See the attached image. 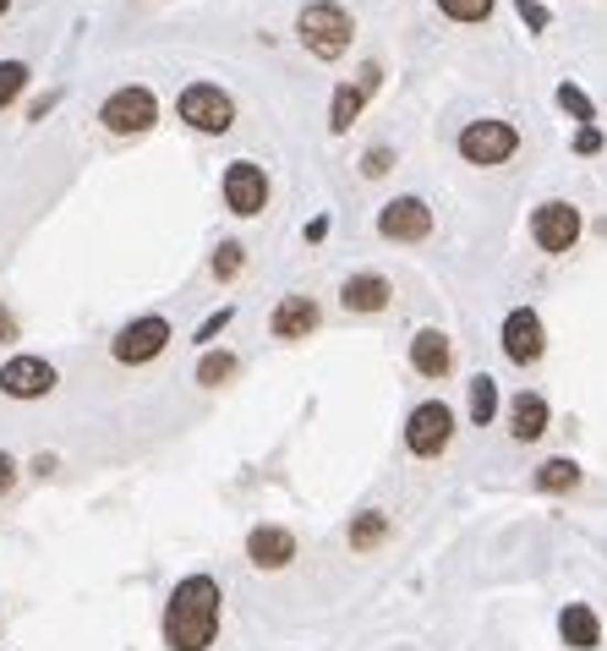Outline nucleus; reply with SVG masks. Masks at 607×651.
Instances as JSON below:
<instances>
[{
	"label": "nucleus",
	"instance_id": "1",
	"mask_svg": "<svg viewBox=\"0 0 607 651\" xmlns=\"http://www.w3.org/2000/svg\"><path fill=\"white\" fill-rule=\"evenodd\" d=\"M219 614H225V592L214 575H186L175 581L170 603H164V619H159V636L170 651H208L219 636Z\"/></svg>",
	"mask_w": 607,
	"mask_h": 651
},
{
	"label": "nucleus",
	"instance_id": "2",
	"mask_svg": "<svg viewBox=\"0 0 607 651\" xmlns=\"http://www.w3.org/2000/svg\"><path fill=\"white\" fill-rule=\"evenodd\" d=\"M296 39L312 61H339L356 39V17L339 0H306L296 11Z\"/></svg>",
	"mask_w": 607,
	"mask_h": 651
},
{
	"label": "nucleus",
	"instance_id": "3",
	"mask_svg": "<svg viewBox=\"0 0 607 651\" xmlns=\"http://www.w3.org/2000/svg\"><path fill=\"white\" fill-rule=\"evenodd\" d=\"M520 154V127L514 121H498V116H481V121H465L459 132V160L476 164V170H498Z\"/></svg>",
	"mask_w": 607,
	"mask_h": 651
},
{
	"label": "nucleus",
	"instance_id": "4",
	"mask_svg": "<svg viewBox=\"0 0 607 651\" xmlns=\"http://www.w3.org/2000/svg\"><path fill=\"white\" fill-rule=\"evenodd\" d=\"M455 405L449 400H422V405H411V416H405V449L416 455V460H438L449 444H455Z\"/></svg>",
	"mask_w": 607,
	"mask_h": 651
},
{
	"label": "nucleus",
	"instance_id": "5",
	"mask_svg": "<svg viewBox=\"0 0 607 651\" xmlns=\"http://www.w3.org/2000/svg\"><path fill=\"white\" fill-rule=\"evenodd\" d=\"M175 116H181L192 132H203V138H225V132L236 127V99H230L219 83H192V88H181Z\"/></svg>",
	"mask_w": 607,
	"mask_h": 651
},
{
	"label": "nucleus",
	"instance_id": "6",
	"mask_svg": "<svg viewBox=\"0 0 607 651\" xmlns=\"http://www.w3.org/2000/svg\"><path fill=\"white\" fill-rule=\"evenodd\" d=\"M99 121H105L110 138H143V132H153V121H159V99H153V88H143V83H127V88H116L99 105Z\"/></svg>",
	"mask_w": 607,
	"mask_h": 651
},
{
	"label": "nucleus",
	"instance_id": "7",
	"mask_svg": "<svg viewBox=\"0 0 607 651\" xmlns=\"http://www.w3.org/2000/svg\"><path fill=\"white\" fill-rule=\"evenodd\" d=\"M581 230H586V219H581V208L564 203V197H548V203L531 208V241H536V252H548V258L575 252Z\"/></svg>",
	"mask_w": 607,
	"mask_h": 651
},
{
	"label": "nucleus",
	"instance_id": "8",
	"mask_svg": "<svg viewBox=\"0 0 607 651\" xmlns=\"http://www.w3.org/2000/svg\"><path fill=\"white\" fill-rule=\"evenodd\" d=\"M498 350L514 367H536L548 356V324H542V313L536 307H509L503 328H498Z\"/></svg>",
	"mask_w": 607,
	"mask_h": 651
},
{
	"label": "nucleus",
	"instance_id": "9",
	"mask_svg": "<svg viewBox=\"0 0 607 651\" xmlns=\"http://www.w3.org/2000/svg\"><path fill=\"white\" fill-rule=\"evenodd\" d=\"M378 236H383V241H400V247H416V241L433 236V208H427L416 192L389 197V203L378 208Z\"/></svg>",
	"mask_w": 607,
	"mask_h": 651
},
{
	"label": "nucleus",
	"instance_id": "10",
	"mask_svg": "<svg viewBox=\"0 0 607 651\" xmlns=\"http://www.w3.org/2000/svg\"><path fill=\"white\" fill-rule=\"evenodd\" d=\"M225 208L236 214V219H258L263 208H269V170L252 160H236L225 164Z\"/></svg>",
	"mask_w": 607,
	"mask_h": 651
},
{
	"label": "nucleus",
	"instance_id": "11",
	"mask_svg": "<svg viewBox=\"0 0 607 651\" xmlns=\"http://www.w3.org/2000/svg\"><path fill=\"white\" fill-rule=\"evenodd\" d=\"M378 88H383V66H378V61H361L356 83H339V88H334V99H328V132H334V138H345Z\"/></svg>",
	"mask_w": 607,
	"mask_h": 651
},
{
	"label": "nucleus",
	"instance_id": "12",
	"mask_svg": "<svg viewBox=\"0 0 607 651\" xmlns=\"http://www.w3.org/2000/svg\"><path fill=\"white\" fill-rule=\"evenodd\" d=\"M164 345H170V324H164L159 313H143V318L121 324V334L110 339V356H116L121 367H143L153 356H164Z\"/></svg>",
	"mask_w": 607,
	"mask_h": 651
},
{
	"label": "nucleus",
	"instance_id": "13",
	"mask_svg": "<svg viewBox=\"0 0 607 651\" xmlns=\"http://www.w3.org/2000/svg\"><path fill=\"white\" fill-rule=\"evenodd\" d=\"M339 307L356 313V318H378V313L394 307V285H389L383 274H372V269L345 274V285H339Z\"/></svg>",
	"mask_w": 607,
	"mask_h": 651
},
{
	"label": "nucleus",
	"instance_id": "14",
	"mask_svg": "<svg viewBox=\"0 0 607 651\" xmlns=\"http://www.w3.org/2000/svg\"><path fill=\"white\" fill-rule=\"evenodd\" d=\"M50 389H55V367L44 356H11L0 367V394L11 400H44Z\"/></svg>",
	"mask_w": 607,
	"mask_h": 651
},
{
	"label": "nucleus",
	"instance_id": "15",
	"mask_svg": "<svg viewBox=\"0 0 607 651\" xmlns=\"http://www.w3.org/2000/svg\"><path fill=\"white\" fill-rule=\"evenodd\" d=\"M548 427H553V405L542 389L509 394V438L514 444H536V438H548Z\"/></svg>",
	"mask_w": 607,
	"mask_h": 651
},
{
	"label": "nucleus",
	"instance_id": "16",
	"mask_svg": "<svg viewBox=\"0 0 607 651\" xmlns=\"http://www.w3.org/2000/svg\"><path fill=\"white\" fill-rule=\"evenodd\" d=\"M247 558L252 569H291L296 564V531L291 525H252L247 531Z\"/></svg>",
	"mask_w": 607,
	"mask_h": 651
},
{
	"label": "nucleus",
	"instance_id": "17",
	"mask_svg": "<svg viewBox=\"0 0 607 651\" xmlns=\"http://www.w3.org/2000/svg\"><path fill=\"white\" fill-rule=\"evenodd\" d=\"M411 367H416V378L444 383V378L455 372V339H449L444 328H416V339H411Z\"/></svg>",
	"mask_w": 607,
	"mask_h": 651
},
{
	"label": "nucleus",
	"instance_id": "18",
	"mask_svg": "<svg viewBox=\"0 0 607 651\" xmlns=\"http://www.w3.org/2000/svg\"><path fill=\"white\" fill-rule=\"evenodd\" d=\"M559 641L570 651H597L603 647V614L592 603H564L559 608Z\"/></svg>",
	"mask_w": 607,
	"mask_h": 651
},
{
	"label": "nucleus",
	"instance_id": "19",
	"mask_svg": "<svg viewBox=\"0 0 607 651\" xmlns=\"http://www.w3.org/2000/svg\"><path fill=\"white\" fill-rule=\"evenodd\" d=\"M317 324H323V307L312 296H285L269 313V334L274 339H306V334H317Z\"/></svg>",
	"mask_w": 607,
	"mask_h": 651
},
{
	"label": "nucleus",
	"instance_id": "20",
	"mask_svg": "<svg viewBox=\"0 0 607 651\" xmlns=\"http://www.w3.org/2000/svg\"><path fill=\"white\" fill-rule=\"evenodd\" d=\"M394 536V525H389V514L383 509H361V514H350V525H345V542H350V553H378L383 542Z\"/></svg>",
	"mask_w": 607,
	"mask_h": 651
},
{
	"label": "nucleus",
	"instance_id": "21",
	"mask_svg": "<svg viewBox=\"0 0 607 651\" xmlns=\"http://www.w3.org/2000/svg\"><path fill=\"white\" fill-rule=\"evenodd\" d=\"M581 482H586V471H581V460H570V455H553V460H542V466H536V477H531V488L548 492V498L581 492Z\"/></svg>",
	"mask_w": 607,
	"mask_h": 651
},
{
	"label": "nucleus",
	"instance_id": "22",
	"mask_svg": "<svg viewBox=\"0 0 607 651\" xmlns=\"http://www.w3.org/2000/svg\"><path fill=\"white\" fill-rule=\"evenodd\" d=\"M498 411H503V394H498V378L476 372V378L465 383V416H470V427H492V422H498Z\"/></svg>",
	"mask_w": 607,
	"mask_h": 651
},
{
	"label": "nucleus",
	"instance_id": "23",
	"mask_svg": "<svg viewBox=\"0 0 607 651\" xmlns=\"http://www.w3.org/2000/svg\"><path fill=\"white\" fill-rule=\"evenodd\" d=\"M236 372H241L236 350H203V361H197V383H203V389H219V383H230Z\"/></svg>",
	"mask_w": 607,
	"mask_h": 651
},
{
	"label": "nucleus",
	"instance_id": "24",
	"mask_svg": "<svg viewBox=\"0 0 607 651\" xmlns=\"http://www.w3.org/2000/svg\"><path fill=\"white\" fill-rule=\"evenodd\" d=\"M553 99H559V110H564V116H575L581 127H597V105H592V94H586L581 83H559V94H553Z\"/></svg>",
	"mask_w": 607,
	"mask_h": 651
},
{
	"label": "nucleus",
	"instance_id": "25",
	"mask_svg": "<svg viewBox=\"0 0 607 651\" xmlns=\"http://www.w3.org/2000/svg\"><path fill=\"white\" fill-rule=\"evenodd\" d=\"M241 269H247V247H241V241H219V252H214V280L230 285Z\"/></svg>",
	"mask_w": 607,
	"mask_h": 651
},
{
	"label": "nucleus",
	"instance_id": "26",
	"mask_svg": "<svg viewBox=\"0 0 607 651\" xmlns=\"http://www.w3.org/2000/svg\"><path fill=\"white\" fill-rule=\"evenodd\" d=\"M28 88V66L22 61H0V110H11Z\"/></svg>",
	"mask_w": 607,
	"mask_h": 651
},
{
	"label": "nucleus",
	"instance_id": "27",
	"mask_svg": "<svg viewBox=\"0 0 607 651\" xmlns=\"http://www.w3.org/2000/svg\"><path fill=\"white\" fill-rule=\"evenodd\" d=\"M492 6H498V0H438V11H444L449 22H487Z\"/></svg>",
	"mask_w": 607,
	"mask_h": 651
},
{
	"label": "nucleus",
	"instance_id": "28",
	"mask_svg": "<svg viewBox=\"0 0 607 651\" xmlns=\"http://www.w3.org/2000/svg\"><path fill=\"white\" fill-rule=\"evenodd\" d=\"M389 170H394V149H389V143H378V149L361 154V175H367V181H383Z\"/></svg>",
	"mask_w": 607,
	"mask_h": 651
},
{
	"label": "nucleus",
	"instance_id": "29",
	"mask_svg": "<svg viewBox=\"0 0 607 651\" xmlns=\"http://www.w3.org/2000/svg\"><path fill=\"white\" fill-rule=\"evenodd\" d=\"M514 11H520V22H525L531 33H548V22H553V11H548L542 0H514Z\"/></svg>",
	"mask_w": 607,
	"mask_h": 651
},
{
	"label": "nucleus",
	"instance_id": "30",
	"mask_svg": "<svg viewBox=\"0 0 607 651\" xmlns=\"http://www.w3.org/2000/svg\"><path fill=\"white\" fill-rule=\"evenodd\" d=\"M230 318H236V307H219V313H208V318L197 324V345H214V339L230 328Z\"/></svg>",
	"mask_w": 607,
	"mask_h": 651
},
{
	"label": "nucleus",
	"instance_id": "31",
	"mask_svg": "<svg viewBox=\"0 0 607 651\" xmlns=\"http://www.w3.org/2000/svg\"><path fill=\"white\" fill-rule=\"evenodd\" d=\"M603 149H607L603 127H581V132H575V154H603Z\"/></svg>",
	"mask_w": 607,
	"mask_h": 651
},
{
	"label": "nucleus",
	"instance_id": "32",
	"mask_svg": "<svg viewBox=\"0 0 607 651\" xmlns=\"http://www.w3.org/2000/svg\"><path fill=\"white\" fill-rule=\"evenodd\" d=\"M11 488H17V460H11V455L0 449V498H6Z\"/></svg>",
	"mask_w": 607,
	"mask_h": 651
},
{
	"label": "nucleus",
	"instance_id": "33",
	"mask_svg": "<svg viewBox=\"0 0 607 651\" xmlns=\"http://www.w3.org/2000/svg\"><path fill=\"white\" fill-rule=\"evenodd\" d=\"M323 236H328V214H317V219H312V225H306V241H312V247H317V241H323Z\"/></svg>",
	"mask_w": 607,
	"mask_h": 651
},
{
	"label": "nucleus",
	"instance_id": "34",
	"mask_svg": "<svg viewBox=\"0 0 607 651\" xmlns=\"http://www.w3.org/2000/svg\"><path fill=\"white\" fill-rule=\"evenodd\" d=\"M0 339H17V318H11L6 307H0Z\"/></svg>",
	"mask_w": 607,
	"mask_h": 651
},
{
	"label": "nucleus",
	"instance_id": "35",
	"mask_svg": "<svg viewBox=\"0 0 607 651\" xmlns=\"http://www.w3.org/2000/svg\"><path fill=\"white\" fill-rule=\"evenodd\" d=\"M6 11H11V0H0V17H6Z\"/></svg>",
	"mask_w": 607,
	"mask_h": 651
}]
</instances>
